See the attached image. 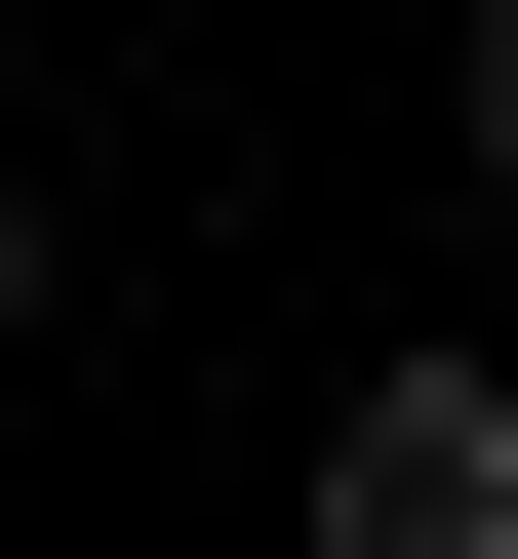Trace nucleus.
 Listing matches in <instances>:
<instances>
[{"instance_id":"f257e3e1","label":"nucleus","mask_w":518,"mask_h":559,"mask_svg":"<svg viewBox=\"0 0 518 559\" xmlns=\"http://www.w3.org/2000/svg\"><path fill=\"white\" fill-rule=\"evenodd\" d=\"M279 559H518V360H359L320 400V520Z\"/></svg>"},{"instance_id":"f03ea898","label":"nucleus","mask_w":518,"mask_h":559,"mask_svg":"<svg viewBox=\"0 0 518 559\" xmlns=\"http://www.w3.org/2000/svg\"><path fill=\"white\" fill-rule=\"evenodd\" d=\"M438 160H479V200H518V0H479V40H438Z\"/></svg>"},{"instance_id":"7ed1b4c3","label":"nucleus","mask_w":518,"mask_h":559,"mask_svg":"<svg viewBox=\"0 0 518 559\" xmlns=\"http://www.w3.org/2000/svg\"><path fill=\"white\" fill-rule=\"evenodd\" d=\"M0 320H40V200H0Z\"/></svg>"}]
</instances>
